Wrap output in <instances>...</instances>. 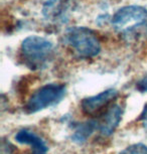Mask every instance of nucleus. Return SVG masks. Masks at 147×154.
Segmentation results:
<instances>
[{"label": "nucleus", "instance_id": "1a4fd4ad", "mask_svg": "<svg viewBox=\"0 0 147 154\" xmlns=\"http://www.w3.org/2000/svg\"><path fill=\"white\" fill-rule=\"evenodd\" d=\"M96 130H98L96 119L77 124L74 127L73 133H72V141L77 144L85 143L94 134Z\"/></svg>", "mask_w": 147, "mask_h": 154}, {"label": "nucleus", "instance_id": "0eeeda50", "mask_svg": "<svg viewBox=\"0 0 147 154\" xmlns=\"http://www.w3.org/2000/svg\"><path fill=\"white\" fill-rule=\"evenodd\" d=\"M14 138L19 144L29 146L31 148V154H47L48 151V147L44 139L28 129L19 130Z\"/></svg>", "mask_w": 147, "mask_h": 154}, {"label": "nucleus", "instance_id": "9d476101", "mask_svg": "<svg viewBox=\"0 0 147 154\" xmlns=\"http://www.w3.org/2000/svg\"><path fill=\"white\" fill-rule=\"evenodd\" d=\"M118 154H147V146L142 143L129 145Z\"/></svg>", "mask_w": 147, "mask_h": 154}, {"label": "nucleus", "instance_id": "9b49d317", "mask_svg": "<svg viewBox=\"0 0 147 154\" xmlns=\"http://www.w3.org/2000/svg\"><path fill=\"white\" fill-rule=\"evenodd\" d=\"M136 89L141 93H147V75H144L142 79L137 83Z\"/></svg>", "mask_w": 147, "mask_h": 154}, {"label": "nucleus", "instance_id": "f03ea898", "mask_svg": "<svg viewBox=\"0 0 147 154\" xmlns=\"http://www.w3.org/2000/svg\"><path fill=\"white\" fill-rule=\"evenodd\" d=\"M65 40L78 56L85 59L96 57L101 51L99 38L93 30L87 27H71L65 34Z\"/></svg>", "mask_w": 147, "mask_h": 154}, {"label": "nucleus", "instance_id": "423d86ee", "mask_svg": "<svg viewBox=\"0 0 147 154\" xmlns=\"http://www.w3.org/2000/svg\"><path fill=\"white\" fill-rule=\"evenodd\" d=\"M123 115L122 106L114 103L99 117H96L97 127L103 137H110L119 126Z\"/></svg>", "mask_w": 147, "mask_h": 154}, {"label": "nucleus", "instance_id": "7ed1b4c3", "mask_svg": "<svg viewBox=\"0 0 147 154\" xmlns=\"http://www.w3.org/2000/svg\"><path fill=\"white\" fill-rule=\"evenodd\" d=\"M67 88L64 84L51 83L40 87L28 98L24 110L27 114H34L50 107L56 106L64 99Z\"/></svg>", "mask_w": 147, "mask_h": 154}, {"label": "nucleus", "instance_id": "6e6552de", "mask_svg": "<svg viewBox=\"0 0 147 154\" xmlns=\"http://www.w3.org/2000/svg\"><path fill=\"white\" fill-rule=\"evenodd\" d=\"M71 3L70 0H48L44 6V15L51 21H64L68 16Z\"/></svg>", "mask_w": 147, "mask_h": 154}, {"label": "nucleus", "instance_id": "f257e3e1", "mask_svg": "<svg viewBox=\"0 0 147 154\" xmlns=\"http://www.w3.org/2000/svg\"><path fill=\"white\" fill-rule=\"evenodd\" d=\"M21 57L28 68L39 69L45 68L53 60L54 46L50 39L38 35H30L21 43Z\"/></svg>", "mask_w": 147, "mask_h": 154}, {"label": "nucleus", "instance_id": "39448f33", "mask_svg": "<svg viewBox=\"0 0 147 154\" xmlns=\"http://www.w3.org/2000/svg\"><path fill=\"white\" fill-rule=\"evenodd\" d=\"M118 97V91L115 89H108L99 94L85 98L81 103V109L84 114L91 117H99L101 114L114 104Z\"/></svg>", "mask_w": 147, "mask_h": 154}, {"label": "nucleus", "instance_id": "f8f14e48", "mask_svg": "<svg viewBox=\"0 0 147 154\" xmlns=\"http://www.w3.org/2000/svg\"><path fill=\"white\" fill-rule=\"evenodd\" d=\"M139 120L141 121V123H142L143 128L147 131V104L145 105V107H144L142 113H141Z\"/></svg>", "mask_w": 147, "mask_h": 154}, {"label": "nucleus", "instance_id": "20e7f679", "mask_svg": "<svg viewBox=\"0 0 147 154\" xmlns=\"http://www.w3.org/2000/svg\"><path fill=\"white\" fill-rule=\"evenodd\" d=\"M112 24L121 33H131L147 25V10L136 5L122 7L112 17Z\"/></svg>", "mask_w": 147, "mask_h": 154}]
</instances>
